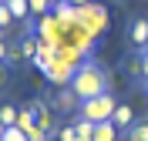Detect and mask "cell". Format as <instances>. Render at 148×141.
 <instances>
[{
  "mask_svg": "<svg viewBox=\"0 0 148 141\" xmlns=\"http://www.w3.org/2000/svg\"><path fill=\"white\" fill-rule=\"evenodd\" d=\"M67 3H74V7H88V3H94V0H67Z\"/></svg>",
  "mask_w": 148,
  "mask_h": 141,
  "instance_id": "603a6c76",
  "label": "cell"
},
{
  "mask_svg": "<svg viewBox=\"0 0 148 141\" xmlns=\"http://www.w3.org/2000/svg\"><path fill=\"white\" fill-rule=\"evenodd\" d=\"M54 61H57V47H54V44H44V40H40V44H37V54H34V67L40 71V74H47Z\"/></svg>",
  "mask_w": 148,
  "mask_h": 141,
  "instance_id": "5b68a950",
  "label": "cell"
},
{
  "mask_svg": "<svg viewBox=\"0 0 148 141\" xmlns=\"http://www.w3.org/2000/svg\"><path fill=\"white\" fill-rule=\"evenodd\" d=\"M71 91L77 94V101H91L98 94L108 91V74H104V67H98L94 61H84L71 77Z\"/></svg>",
  "mask_w": 148,
  "mask_h": 141,
  "instance_id": "6da1fadb",
  "label": "cell"
},
{
  "mask_svg": "<svg viewBox=\"0 0 148 141\" xmlns=\"http://www.w3.org/2000/svg\"><path fill=\"white\" fill-rule=\"evenodd\" d=\"M7 7H10V14H14V20H27L30 17V3L27 0H7Z\"/></svg>",
  "mask_w": 148,
  "mask_h": 141,
  "instance_id": "4fadbf2b",
  "label": "cell"
},
{
  "mask_svg": "<svg viewBox=\"0 0 148 141\" xmlns=\"http://www.w3.org/2000/svg\"><path fill=\"white\" fill-rule=\"evenodd\" d=\"M3 134H7V124H0V138H3Z\"/></svg>",
  "mask_w": 148,
  "mask_h": 141,
  "instance_id": "484cf974",
  "label": "cell"
},
{
  "mask_svg": "<svg viewBox=\"0 0 148 141\" xmlns=\"http://www.w3.org/2000/svg\"><path fill=\"white\" fill-rule=\"evenodd\" d=\"M114 108H118V101L104 91V94H98V97H91V101H81V118H88V121H94V124H101V121H111Z\"/></svg>",
  "mask_w": 148,
  "mask_h": 141,
  "instance_id": "7a4b0ae2",
  "label": "cell"
},
{
  "mask_svg": "<svg viewBox=\"0 0 148 141\" xmlns=\"http://www.w3.org/2000/svg\"><path fill=\"white\" fill-rule=\"evenodd\" d=\"M10 24H14V14H10L7 3H0V30H7Z\"/></svg>",
  "mask_w": 148,
  "mask_h": 141,
  "instance_id": "ac0fdd59",
  "label": "cell"
},
{
  "mask_svg": "<svg viewBox=\"0 0 148 141\" xmlns=\"http://www.w3.org/2000/svg\"><path fill=\"white\" fill-rule=\"evenodd\" d=\"M138 57H141V77L148 81V54H138Z\"/></svg>",
  "mask_w": 148,
  "mask_h": 141,
  "instance_id": "44dd1931",
  "label": "cell"
},
{
  "mask_svg": "<svg viewBox=\"0 0 148 141\" xmlns=\"http://www.w3.org/2000/svg\"><path fill=\"white\" fill-rule=\"evenodd\" d=\"M77 27L88 30L91 37H98L104 27H108V10L101 3H88V7H77Z\"/></svg>",
  "mask_w": 148,
  "mask_h": 141,
  "instance_id": "3957f363",
  "label": "cell"
},
{
  "mask_svg": "<svg viewBox=\"0 0 148 141\" xmlns=\"http://www.w3.org/2000/svg\"><path fill=\"white\" fill-rule=\"evenodd\" d=\"M30 108H34V114H37V128L40 131H54V108H47L44 101H30Z\"/></svg>",
  "mask_w": 148,
  "mask_h": 141,
  "instance_id": "52a82bcc",
  "label": "cell"
},
{
  "mask_svg": "<svg viewBox=\"0 0 148 141\" xmlns=\"http://www.w3.org/2000/svg\"><path fill=\"white\" fill-rule=\"evenodd\" d=\"M0 141H30V138H27L24 131H20V128H7V134H3Z\"/></svg>",
  "mask_w": 148,
  "mask_h": 141,
  "instance_id": "d6986e66",
  "label": "cell"
},
{
  "mask_svg": "<svg viewBox=\"0 0 148 141\" xmlns=\"http://www.w3.org/2000/svg\"><path fill=\"white\" fill-rule=\"evenodd\" d=\"M141 54H148V44H145V47H141Z\"/></svg>",
  "mask_w": 148,
  "mask_h": 141,
  "instance_id": "4316f807",
  "label": "cell"
},
{
  "mask_svg": "<svg viewBox=\"0 0 148 141\" xmlns=\"http://www.w3.org/2000/svg\"><path fill=\"white\" fill-rule=\"evenodd\" d=\"M0 3H7V0H0Z\"/></svg>",
  "mask_w": 148,
  "mask_h": 141,
  "instance_id": "f546056e",
  "label": "cell"
},
{
  "mask_svg": "<svg viewBox=\"0 0 148 141\" xmlns=\"http://www.w3.org/2000/svg\"><path fill=\"white\" fill-rule=\"evenodd\" d=\"M51 14L57 17V24H61L64 30H74V27H77V7H74V3H67V0H54Z\"/></svg>",
  "mask_w": 148,
  "mask_h": 141,
  "instance_id": "277c9868",
  "label": "cell"
},
{
  "mask_svg": "<svg viewBox=\"0 0 148 141\" xmlns=\"http://www.w3.org/2000/svg\"><path fill=\"white\" fill-rule=\"evenodd\" d=\"M37 44H40L37 37H24V40H20V54H17V57H27V61H34V54H37Z\"/></svg>",
  "mask_w": 148,
  "mask_h": 141,
  "instance_id": "9a60e30c",
  "label": "cell"
},
{
  "mask_svg": "<svg viewBox=\"0 0 148 141\" xmlns=\"http://www.w3.org/2000/svg\"><path fill=\"white\" fill-rule=\"evenodd\" d=\"M47 141H61V138H47Z\"/></svg>",
  "mask_w": 148,
  "mask_h": 141,
  "instance_id": "83f0119b",
  "label": "cell"
},
{
  "mask_svg": "<svg viewBox=\"0 0 148 141\" xmlns=\"http://www.w3.org/2000/svg\"><path fill=\"white\" fill-rule=\"evenodd\" d=\"M74 71H77V67H71V64L64 61V57L57 54V61L51 64V71H47L44 77H47V81H54V84H67V81L74 77Z\"/></svg>",
  "mask_w": 148,
  "mask_h": 141,
  "instance_id": "8992f818",
  "label": "cell"
},
{
  "mask_svg": "<svg viewBox=\"0 0 148 141\" xmlns=\"http://www.w3.org/2000/svg\"><path fill=\"white\" fill-rule=\"evenodd\" d=\"M17 114H20V108H14V104H0V124L17 128Z\"/></svg>",
  "mask_w": 148,
  "mask_h": 141,
  "instance_id": "7c38bea8",
  "label": "cell"
},
{
  "mask_svg": "<svg viewBox=\"0 0 148 141\" xmlns=\"http://www.w3.org/2000/svg\"><path fill=\"white\" fill-rule=\"evenodd\" d=\"M118 128L111 121H101V124H94V141H118Z\"/></svg>",
  "mask_w": 148,
  "mask_h": 141,
  "instance_id": "8fae6325",
  "label": "cell"
},
{
  "mask_svg": "<svg viewBox=\"0 0 148 141\" xmlns=\"http://www.w3.org/2000/svg\"><path fill=\"white\" fill-rule=\"evenodd\" d=\"M125 134H128V141H148V121H135Z\"/></svg>",
  "mask_w": 148,
  "mask_h": 141,
  "instance_id": "5bb4252c",
  "label": "cell"
},
{
  "mask_svg": "<svg viewBox=\"0 0 148 141\" xmlns=\"http://www.w3.org/2000/svg\"><path fill=\"white\" fill-rule=\"evenodd\" d=\"M71 108H77V94H74L71 87L57 91V97H54V111H71Z\"/></svg>",
  "mask_w": 148,
  "mask_h": 141,
  "instance_id": "30bf717a",
  "label": "cell"
},
{
  "mask_svg": "<svg viewBox=\"0 0 148 141\" xmlns=\"http://www.w3.org/2000/svg\"><path fill=\"white\" fill-rule=\"evenodd\" d=\"M7 84V64H0V87Z\"/></svg>",
  "mask_w": 148,
  "mask_h": 141,
  "instance_id": "7402d4cb",
  "label": "cell"
},
{
  "mask_svg": "<svg viewBox=\"0 0 148 141\" xmlns=\"http://www.w3.org/2000/svg\"><path fill=\"white\" fill-rule=\"evenodd\" d=\"M145 94H148V84H145Z\"/></svg>",
  "mask_w": 148,
  "mask_h": 141,
  "instance_id": "f1b7e54d",
  "label": "cell"
},
{
  "mask_svg": "<svg viewBox=\"0 0 148 141\" xmlns=\"http://www.w3.org/2000/svg\"><path fill=\"white\" fill-rule=\"evenodd\" d=\"M74 141H94V138H88V134H77V138H74Z\"/></svg>",
  "mask_w": 148,
  "mask_h": 141,
  "instance_id": "d4e9b609",
  "label": "cell"
},
{
  "mask_svg": "<svg viewBox=\"0 0 148 141\" xmlns=\"http://www.w3.org/2000/svg\"><path fill=\"white\" fill-rule=\"evenodd\" d=\"M7 57H10V54H7V47H3V40H0V64H3Z\"/></svg>",
  "mask_w": 148,
  "mask_h": 141,
  "instance_id": "cb8c5ba5",
  "label": "cell"
},
{
  "mask_svg": "<svg viewBox=\"0 0 148 141\" xmlns=\"http://www.w3.org/2000/svg\"><path fill=\"white\" fill-rule=\"evenodd\" d=\"M27 3H30V14H37V17L51 14V7H54V0H27Z\"/></svg>",
  "mask_w": 148,
  "mask_h": 141,
  "instance_id": "2e32d148",
  "label": "cell"
},
{
  "mask_svg": "<svg viewBox=\"0 0 148 141\" xmlns=\"http://www.w3.org/2000/svg\"><path fill=\"white\" fill-rule=\"evenodd\" d=\"M128 37H131V44H135V47H145V44H148V20H145V17L131 20V30H128Z\"/></svg>",
  "mask_w": 148,
  "mask_h": 141,
  "instance_id": "9c48e42d",
  "label": "cell"
},
{
  "mask_svg": "<svg viewBox=\"0 0 148 141\" xmlns=\"http://www.w3.org/2000/svg\"><path fill=\"white\" fill-rule=\"evenodd\" d=\"M111 124H114L118 131H128L131 124H135V111H131L128 104H118V108H114V114H111Z\"/></svg>",
  "mask_w": 148,
  "mask_h": 141,
  "instance_id": "ba28073f",
  "label": "cell"
},
{
  "mask_svg": "<svg viewBox=\"0 0 148 141\" xmlns=\"http://www.w3.org/2000/svg\"><path fill=\"white\" fill-rule=\"evenodd\" d=\"M74 131H77V134H88V138H94V121L77 118V121H74Z\"/></svg>",
  "mask_w": 148,
  "mask_h": 141,
  "instance_id": "e0dca14e",
  "label": "cell"
},
{
  "mask_svg": "<svg viewBox=\"0 0 148 141\" xmlns=\"http://www.w3.org/2000/svg\"><path fill=\"white\" fill-rule=\"evenodd\" d=\"M57 138H61V141H74V138H77L74 124H64V128H57Z\"/></svg>",
  "mask_w": 148,
  "mask_h": 141,
  "instance_id": "ffe728a7",
  "label": "cell"
}]
</instances>
